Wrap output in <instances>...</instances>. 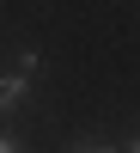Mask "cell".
<instances>
[{
    "instance_id": "6da1fadb",
    "label": "cell",
    "mask_w": 140,
    "mask_h": 153,
    "mask_svg": "<svg viewBox=\"0 0 140 153\" xmlns=\"http://www.w3.org/2000/svg\"><path fill=\"white\" fill-rule=\"evenodd\" d=\"M24 98H31V74H0V117L18 110Z\"/></svg>"
},
{
    "instance_id": "7a4b0ae2",
    "label": "cell",
    "mask_w": 140,
    "mask_h": 153,
    "mask_svg": "<svg viewBox=\"0 0 140 153\" xmlns=\"http://www.w3.org/2000/svg\"><path fill=\"white\" fill-rule=\"evenodd\" d=\"M37 68H43V55H37V49L24 43V49H18V74H37Z\"/></svg>"
},
{
    "instance_id": "3957f363",
    "label": "cell",
    "mask_w": 140,
    "mask_h": 153,
    "mask_svg": "<svg viewBox=\"0 0 140 153\" xmlns=\"http://www.w3.org/2000/svg\"><path fill=\"white\" fill-rule=\"evenodd\" d=\"M67 153H122V147H110V141H73Z\"/></svg>"
},
{
    "instance_id": "277c9868",
    "label": "cell",
    "mask_w": 140,
    "mask_h": 153,
    "mask_svg": "<svg viewBox=\"0 0 140 153\" xmlns=\"http://www.w3.org/2000/svg\"><path fill=\"white\" fill-rule=\"evenodd\" d=\"M0 153H24V141H18L12 129H0Z\"/></svg>"
},
{
    "instance_id": "5b68a950",
    "label": "cell",
    "mask_w": 140,
    "mask_h": 153,
    "mask_svg": "<svg viewBox=\"0 0 140 153\" xmlns=\"http://www.w3.org/2000/svg\"><path fill=\"white\" fill-rule=\"evenodd\" d=\"M122 153H140V135H128V147H122Z\"/></svg>"
}]
</instances>
